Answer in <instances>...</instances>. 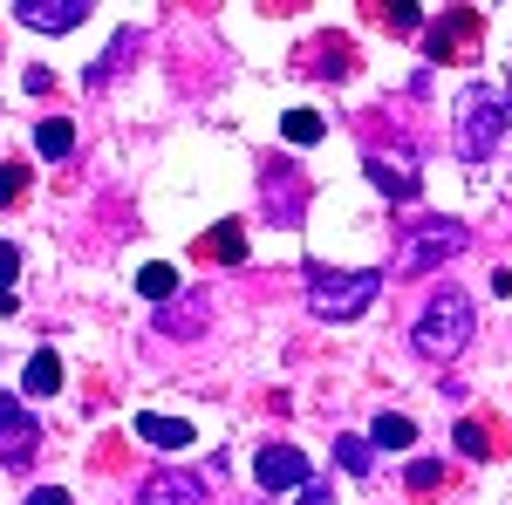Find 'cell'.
I'll return each mask as SVG.
<instances>
[{"label": "cell", "instance_id": "6da1fadb", "mask_svg": "<svg viewBox=\"0 0 512 505\" xmlns=\"http://www.w3.org/2000/svg\"><path fill=\"white\" fill-rule=\"evenodd\" d=\"M506 123H512L506 89H492V82H472V89H458V103H451V144H458V157L485 164V157L499 151Z\"/></svg>", "mask_w": 512, "mask_h": 505}, {"label": "cell", "instance_id": "7a4b0ae2", "mask_svg": "<svg viewBox=\"0 0 512 505\" xmlns=\"http://www.w3.org/2000/svg\"><path fill=\"white\" fill-rule=\"evenodd\" d=\"M478 314H472V294H458V287H437V301L417 314V328H410V342L424 362H451V355L472 342Z\"/></svg>", "mask_w": 512, "mask_h": 505}, {"label": "cell", "instance_id": "3957f363", "mask_svg": "<svg viewBox=\"0 0 512 505\" xmlns=\"http://www.w3.org/2000/svg\"><path fill=\"white\" fill-rule=\"evenodd\" d=\"M383 294V273H342V267H308V308L321 321H355Z\"/></svg>", "mask_w": 512, "mask_h": 505}, {"label": "cell", "instance_id": "277c9868", "mask_svg": "<svg viewBox=\"0 0 512 505\" xmlns=\"http://www.w3.org/2000/svg\"><path fill=\"white\" fill-rule=\"evenodd\" d=\"M465 246V226H451V219H431V226H410L403 233V246H396V267L390 273H403V280H417V273H431L437 260H451Z\"/></svg>", "mask_w": 512, "mask_h": 505}, {"label": "cell", "instance_id": "5b68a950", "mask_svg": "<svg viewBox=\"0 0 512 505\" xmlns=\"http://www.w3.org/2000/svg\"><path fill=\"white\" fill-rule=\"evenodd\" d=\"M35 451H41L35 417H28L14 396H0V458H7V465H35Z\"/></svg>", "mask_w": 512, "mask_h": 505}, {"label": "cell", "instance_id": "8992f818", "mask_svg": "<svg viewBox=\"0 0 512 505\" xmlns=\"http://www.w3.org/2000/svg\"><path fill=\"white\" fill-rule=\"evenodd\" d=\"M253 471H260V485H267V492H301V485H308V458H301L294 444H267Z\"/></svg>", "mask_w": 512, "mask_h": 505}, {"label": "cell", "instance_id": "52a82bcc", "mask_svg": "<svg viewBox=\"0 0 512 505\" xmlns=\"http://www.w3.org/2000/svg\"><path fill=\"white\" fill-rule=\"evenodd\" d=\"M478 28H485V21H478V7H451V14H444V21L431 28V55H437V62H451V55H472Z\"/></svg>", "mask_w": 512, "mask_h": 505}, {"label": "cell", "instance_id": "ba28073f", "mask_svg": "<svg viewBox=\"0 0 512 505\" xmlns=\"http://www.w3.org/2000/svg\"><path fill=\"white\" fill-rule=\"evenodd\" d=\"M137 505H205V478H192V471H151Z\"/></svg>", "mask_w": 512, "mask_h": 505}, {"label": "cell", "instance_id": "9c48e42d", "mask_svg": "<svg viewBox=\"0 0 512 505\" xmlns=\"http://www.w3.org/2000/svg\"><path fill=\"white\" fill-rule=\"evenodd\" d=\"M205 294H198V287H185V294H178V301H164V314H158V328L164 335H171V342H192L198 328H205Z\"/></svg>", "mask_w": 512, "mask_h": 505}, {"label": "cell", "instance_id": "30bf717a", "mask_svg": "<svg viewBox=\"0 0 512 505\" xmlns=\"http://www.w3.org/2000/svg\"><path fill=\"white\" fill-rule=\"evenodd\" d=\"M301 198H308L301 171H294V164H274V171H267V212L294 226V219H301Z\"/></svg>", "mask_w": 512, "mask_h": 505}, {"label": "cell", "instance_id": "8fae6325", "mask_svg": "<svg viewBox=\"0 0 512 505\" xmlns=\"http://www.w3.org/2000/svg\"><path fill=\"white\" fill-rule=\"evenodd\" d=\"M14 14H21L28 28H55V35H62V28H76L89 7H82V0H14Z\"/></svg>", "mask_w": 512, "mask_h": 505}, {"label": "cell", "instance_id": "7c38bea8", "mask_svg": "<svg viewBox=\"0 0 512 505\" xmlns=\"http://www.w3.org/2000/svg\"><path fill=\"white\" fill-rule=\"evenodd\" d=\"M369 178H376L396 205H410V198H417V164H410V157H369Z\"/></svg>", "mask_w": 512, "mask_h": 505}, {"label": "cell", "instance_id": "4fadbf2b", "mask_svg": "<svg viewBox=\"0 0 512 505\" xmlns=\"http://www.w3.org/2000/svg\"><path fill=\"white\" fill-rule=\"evenodd\" d=\"M137 437L158 444V451H185V444H192V424H185V417H158V410H144V417H137Z\"/></svg>", "mask_w": 512, "mask_h": 505}, {"label": "cell", "instance_id": "5bb4252c", "mask_svg": "<svg viewBox=\"0 0 512 505\" xmlns=\"http://www.w3.org/2000/svg\"><path fill=\"white\" fill-rule=\"evenodd\" d=\"M198 253H205V260H219V267H239V260H246V233H239V226H219V233H205Z\"/></svg>", "mask_w": 512, "mask_h": 505}, {"label": "cell", "instance_id": "9a60e30c", "mask_svg": "<svg viewBox=\"0 0 512 505\" xmlns=\"http://www.w3.org/2000/svg\"><path fill=\"white\" fill-rule=\"evenodd\" d=\"M137 287H144V294H151L158 308H164V301H178V294H185V287H178V267H164V260H158V267H144V273H137Z\"/></svg>", "mask_w": 512, "mask_h": 505}, {"label": "cell", "instance_id": "2e32d148", "mask_svg": "<svg viewBox=\"0 0 512 505\" xmlns=\"http://www.w3.org/2000/svg\"><path fill=\"white\" fill-rule=\"evenodd\" d=\"M35 144H41V157H69V151H76V130H69L62 117H48L35 130Z\"/></svg>", "mask_w": 512, "mask_h": 505}, {"label": "cell", "instance_id": "e0dca14e", "mask_svg": "<svg viewBox=\"0 0 512 505\" xmlns=\"http://www.w3.org/2000/svg\"><path fill=\"white\" fill-rule=\"evenodd\" d=\"M335 465L362 478V471L376 465V451H369V437H335Z\"/></svg>", "mask_w": 512, "mask_h": 505}, {"label": "cell", "instance_id": "ac0fdd59", "mask_svg": "<svg viewBox=\"0 0 512 505\" xmlns=\"http://www.w3.org/2000/svg\"><path fill=\"white\" fill-rule=\"evenodd\" d=\"M55 389H62V362L55 355H35L28 362V396H55Z\"/></svg>", "mask_w": 512, "mask_h": 505}, {"label": "cell", "instance_id": "d6986e66", "mask_svg": "<svg viewBox=\"0 0 512 505\" xmlns=\"http://www.w3.org/2000/svg\"><path fill=\"white\" fill-rule=\"evenodd\" d=\"M369 444L403 451V444H417V424H410V417H376V437H369Z\"/></svg>", "mask_w": 512, "mask_h": 505}, {"label": "cell", "instance_id": "ffe728a7", "mask_svg": "<svg viewBox=\"0 0 512 505\" xmlns=\"http://www.w3.org/2000/svg\"><path fill=\"white\" fill-rule=\"evenodd\" d=\"M280 137H287V144H315L321 117H315V110H287V117H280Z\"/></svg>", "mask_w": 512, "mask_h": 505}, {"label": "cell", "instance_id": "44dd1931", "mask_svg": "<svg viewBox=\"0 0 512 505\" xmlns=\"http://www.w3.org/2000/svg\"><path fill=\"white\" fill-rule=\"evenodd\" d=\"M383 14H390L396 35H417V21H424V7H410V0H396V7H383Z\"/></svg>", "mask_w": 512, "mask_h": 505}, {"label": "cell", "instance_id": "7402d4cb", "mask_svg": "<svg viewBox=\"0 0 512 505\" xmlns=\"http://www.w3.org/2000/svg\"><path fill=\"white\" fill-rule=\"evenodd\" d=\"M437 485H444V471H437L431 458H417V465H410V492H437Z\"/></svg>", "mask_w": 512, "mask_h": 505}, {"label": "cell", "instance_id": "603a6c76", "mask_svg": "<svg viewBox=\"0 0 512 505\" xmlns=\"http://www.w3.org/2000/svg\"><path fill=\"white\" fill-rule=\"evenodd\" d=\"M21 178H28L21 164H0V205H14V198H21Z\"/></svg>", "mask_w": 512, "mask_h": 505}, {"label": "cell", "instance_id": "cb8c5ba5", "mask_svg": "<svg viewBox=\"0 0 512 505\" xmlns=\"http://www.w3.org/2000/svg\"><path fill=\"white\" fill-rule=\"evenodd\" d=\"M458 451H472V458H492V451H485V430H478V424H458Z\"/></svg>", "mask_w": 512, "mask_h": 505}, {"label": "cell", "instance_id": "d4e9b609", "mask_svg": "<svg viewBox=\"0 0 512 505\" xmlns=\"http://www.w3.org/2000/svg\"><path fill=\"white\" fill-rule=\"evenodd\" d=\"M14 273H21V253L0 239V301H7V280H14Z\"/></svg>", "mask_w": 512, "mask_h": 505}, {"label": "cell", "instance_id": "484cf974", "mask_svg": "<svg viewBox=\"0 0 512 505\" xmlns=\"http://www.w3.org/2000/svg\"><path fill=\"white\" fill-rule=\"evenodd\" d=\"M28 505H69V492H62V485H35V492H28Z\"/></svg>", "mask_w": 512, "mask_h": 505}, {"label": "cell", "instance_id": "4316f807", "mask_svg": "<svg viewBox=\"0 0 512 505\" xmlns=\"http://www.w3.org/2000/svg\"><path fill=\"white\" fill-rule=\"evenodd\" d=\"M301 505H335V499H328V485H321V478H308V485H301Z\"/></svg>", "mask_w": 512, "mask_h": 505}]
</instances>
